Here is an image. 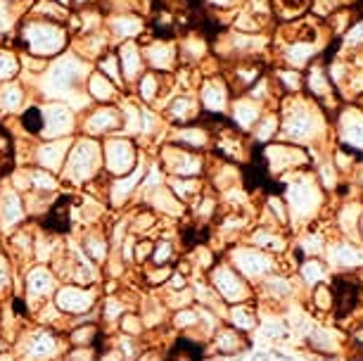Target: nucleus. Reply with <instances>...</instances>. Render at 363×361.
<instances>
[{
    "label": "nucleus",
    "mask_w": 363,
    "mask_h": 361,
    "mask_svg": "<svg viewBox=\"0 0 363 361\" xmlns=\"http://www.w3.org/2000/svg\"><path fill=\"white\" fill-rule=\"evenodd\" d=\"M273 81H276L287 95H297V93H301V88H304V72L290 70V67H278Z\"/></svg>",
    "instance_id": "79ce46f5"
},
{
    "label": "nucleus",
    "mask_w": 363,
    "mask_h": 361,
    "mask_svg": "<svg viewBox=\"0 0 363 361\" xmlns=\"http://www.w3.org/2000/svg\"><path fill=\"white\" fill-rule=\"evenodd\" d=\"M359 45H363V19H361V22H356L354 26H349V31L345 36L347 50H356Z\"/></svg>",
    "instance_id": "6e6d98bb"
},
{
    "label": "nucleus",
    "mask_w": 363,
    "mask_h": 361,
    "mask_svg": "<svg viewBox=\"0 0 363 361\" xmlns=\"http://www.w3.org/2000/svg\"><path fill=\"white\" fill-rule=\"evenodd\" d=\"M337 128H340L342 143H345L347 148H352V150L363 148V110L361 107H347V110L340 114Z\"/></svg>",
    "instance_id": "bb28decb"
},
{
    "label": "nucleus",
    "mask_w": 363,
    "mask_h": 361,
    "mask_svg": "<svg viewBox=\"0 0 363 361\" xmlns=\"http://www.w3.org/2000/svg\"><path fill=\"white\" fill-rule=\"evenodd\" d=\"M174 243L169 238H162V240H155V248H152V255H150V262L155 267H169L174 262Z\"/></svg>",
    "instance_id": "de8ad7c7"
},
{
    "label": "nucleus",
    "mask_w": 363,
    "mask_h": 361,
    "mask_svg": "<svg viewBox=\"0 0 363 361\" xmlns=\"http://www.w3.org/2000/svg\"><path fill=\"white\" fill-rule=\"evenodd\" d=\"M301 162H306V155L294 143H273V145L266 148V165L273 174L290 172Z\"/></svg>",
    "instance_id": "412c9836"
},
{
    "label": "nucleus",
    "mask_w": 363,
    "mask_h": 361,
    "mask_svg": "<svg viewBox=\"0 0 363 361\" xmlns=\"http://www.w3.org/2000/svg\"><path fill=\"white\" fill-rule=\"evenodd\" d=\"M124 121H121L119 102L116 105H91L81 117V124L77 131L81 135H91V138H107L121 131Z\"/></svg>",
    "instance_id": "0eeeda50"
},
{
    "label": "nucleus",
    "mask_w": 363,
    "mask_h": 361,
    "mask_svg": "<svg viewBox=\"0 0 363 361\" xmlns=\"http://www.w3.org/2000/svg\"><path fill=\"white\" fill-rule=\"evenodd\" d=\"M152 248H155V240H150V238H143L140 243H135L133 248V257L138 264H145L150 262V255H152Z\"/></svg>",
    "instance_id": "13d9d810"
},
{
    "label": "nucleus",
    "mask_w": 363,
    "mask_h": 361,
    "mask_svg": "<svg viewBox=\"0 0 363 361\" xmlns=\"http://www.w3.org/2000/svg\"><path fill=\"white\" fill-rule=\"evenodd\" d=\"M12 167H15V138L8 126L0 124V179L12 174Z\"/></svg>",
    "instance_id": "ea45409f"
},
{
    "label": "nucleus",
    "mask_w": 363,
    "mask_h": 361,
    "mask_svg": "<svg viewBox=\"0 0 363 361\" xmlns=\"http://www.w3.org/2000/svg\"><path fill=\"white\" fill-rule=\"evenodd\" d=\"M162 114L167 117V121H174L171 126H181V124H193L195 119H200L202 107L193 93H176L162 107Z\"/></svg>",
    "instance_id": "a211bd4d"
},
{
    "label": "nucleus",
    "mask_w": 363,
    "mask_h": 361,
    "mask_svg": "<svg viewBox=\"0 0 363 361\" xmlns=\"http://www.w3.org/2000/svg\"><path fill=\"white\" fill-rule=\"evenodd\" d=\"M145 200L150 204V209H155V212H162V214H167V216H174V214H181L183 212V202H178L176 195L171 193L167 186H160V188H155V190H147Z\"/></svg>",
    "instance_id": "2f4dec72"
},
{
    "label": "nucleus",
    "mask_w": 363,
    "mask_h": 361,
    "mask_svg": "<svg viewBox=\"0 0 363 361\" xmlns=\"http://www.w3.org/2000/svg\"><path fill=\"white\" fill-rule=\"evenodd\" d=\"M102 172H105L102 169V140L91 138V135H74L60 176L72 186H84V183H93L98 176H102Z\"/></svg>",
    "instance_id": "7ed1b4c3"
},
{
    "label": "nucleus",
    "mask_w": 363,
    "mask_h": 361,
    "mask_svg": "<svg viewBox=\"0 0 363 361\" xmlns=\"http://www.w3.org/2000/svg\"><path fill=\"white\" fill-rule=\"evenodd\" d=\"M19 74H22V67H19L17 50L0 45V86L8 84V81H15Z\"/></svg>",
    "instance_id": "a19ab883"
},
{
    "label": "nucleus",
    "mask_w": 363,
    "mask_h": 361,
    "mask_svg": "<svg viewBox=\"0 0 363 361\" xmlns=\"http://www.w3.org/2000/svg\"><path fill=\"white\" fill-rule=\"evenodd\" d=\"M31 3H15V0H0V40H10L15 36L22 17L29 12Z\"/></svg>",
    "instance_id": "7c9ffc66"
},
{
    "label": "nucleus",
    "mask_w": 363,
    "mask_h": 361,
    "mask_svg": "<svg viewBox=\"0 0 363 361\" xmlns=\"http://www.w3.org/2000/svg\"><path fill=\"white\" fill-rule=\"evenodd\" d=\"M26 221L24 197L17 193L15 188H8L0 193V231L3 233H12Z\"/></svg>",
    "instance_id": "6ab92c4d"
},
{
    "label": "nucleus",
    "mask_w": 363,
    "mask_h": 361,
    "mask_svg": "<svg viewBox=\"0 0 363 361\" xmlns=\"http://www.w3.org/2000/svg\"><path fill=\"white\" fill-rule=\"evenodd\" d=\"M230 321H233V328L240 331V333H247L257 326V316L255 311L247 309V306H233L230 309Z\"/></svg>",
    "instance_id": "8fccbe9b"
},
{
    "label": "nucleus",
    "mask_w": 363,
    "mask_h": 361,
    "mask_svg": "<svg viewBox=\"0 0 363 361\" xmlns=\"http://www.w3.org/2000/svg\"><path fill=\"white\" fill-rule=\"evenodd\" d=\"M116 57H119V70L121 79H124L126 93L135 86V81L145 72V60H143V48L138 40H124V43L114 45Z\"/></svg>",
    "instance_id": "2eb2a0df"
},
{
    "label": "nucleus",
    "mask_w": 363,
    "mask_h": 361,
    "mask_svg": "<svg viewBox=\"0 0 363 361\" xmlns=\"http://www.w3.org/2000/svg\"><path fill=\"white\" fill-rule=\"evenodd\" d=\"M119 326H121V333H124V335H133V338H138L143 333V328H145V326H143L140 314H124V316H121Z\"/></svg>",
    "instance_id": "603ef678"
},
{
    "label": "nucleus",
    "mask_w": 363,
    "mask_h": 361,
    "mask_svg": "<svg viewBox=\"0 0 363 361\" xmlns=\"http://www.w3.org/2000/svg\"><path fill=\"white\" fill-rule=\"evenodd\" d=\"M29 176H31V190H43V193H57L60 181L57 176L45 172L40 167H29Z\"/></svg>",
    "instance_id": "49530a36"
},
{
    "label": "nucleus",
    "mask_w": 363,
    "mask_h": 361,
    "mask_svg": "<svg viewBox=\"0 0 363 361\" xmlns=\"http://www.w3.org/2000/svg\"><path fill=\"white\" fill-rule=\"evenodd\" d=\"M304 86H309L313 100H323L333 93V84H330V77H328V70L318 62L311 65L309 72L304 74Z\"/></svg>",
    "instance_id": "f704fd0d"
},
{
    "label": "nucleus",
    "mask_w": 363,
    "mask_h": 361,
    "mask_svg": "<svg viewBox=\"0 0 363 361\" xmlns=\"http://www.w3.org/2000/svg\"><path fill=\"white\" fill-rule=\"evenodd\" d=\"M197 102H200L204 114H214V117H218V114L228 112L230 88L225 84V79L218 77V74H209V77L200 84V88H197Z\"/></svg>",
    "instance_id": "9d476101"
},
{
    "label": "nucleus",
    "mask_w": 363,
    "mask_h": 361,
    "mask_svg": "<svg viewBox=\"0 0 363 361\" xmlns=\"http://www.w3.org/2000/svg\"><path fill=\"white\" fill-rule=\"evenodd\" d=\"M57 290V276L45 264H36L26 271V302H45Z\"/></svg>",
    "instance_id": "aec40b11"
},
{
    "label": "nucleus",
    "mask_w": 363,
    "mask_h": 361,
    "mask_svg": "<svg viewBox=\"0 0 363 361\" xmlns=\"http://www.w3.org/2000/svg\"><path fill=\"white\" fill-rule=\"evenodd\" d=\"M143 48L145 70L160 74H174L178 70V45L169 38H155L152 33L145 40H138Z\"/></svg>",
    "instance_id": "6e6552de"
},
{
    "label": "nucleus",
    "mask_w": 363,
    "mask_h": 361,
    "mask_svg": "<svg viewBox=\"0 0 363 361\" xmlns=\"http://www.w3.org/2000/svg\"><path fill=\"white\" fill-rule=\"evenodd\" d=\"M171 267H155L152 271H145V283L147 285H162L171 278Z\"/></svg>",
    "instance_id": "4d7b16f0"
},
{
    "label": "nucleus",
    "mask_w": 363,
    "mask_h": 361,
    "mask_svg": "<svg viewBox=\"0 0 363 361\" xmlns=\"http://www.w3.org/2000/svg\"><path fill=\"white\" fill-rule=\"evenodd\" d=\"M160 167L164 174L178 176V179H188V176H200L204 172V157L195 150L181 148L176 143H164L160 148Z\"/></svg>",
    "instance_id": "39448f33"
},
{
    "label": "nucleus",
    "mask_w": 363,
    "mask_h": 361,
    "mask_svg": "<svg viewBox=\"0 0 363 361\" xmlns=\"http://www.w3.org/2000/svg\"><path fill=\"white\" fill-rule=\"evenodd\" d=\"M126 314V304L119 302L116 297H107L105 299V321H116V318H121Z\"/></svg>",
    "instance_id": "5fc2aeb1"
},
{
    "label": "nucleus",
    "mask_w": 363,
    "mask_h": 361,
    "mask_svg": "<svg viewBox=\"0 0 363 361\" xmlns=\"http://www.w3.org/2000/svg\"><path fill=\"white\" fill-rule=\"evenodd\" d=\"M167 188L176 195L178 202L183 204H193L197 200V195L202 193V183L197 176H188V179H178V176H169Z\"/></svg>",
    "instance_id": "72a5a7b5"
},
{
    "label": "nucleus",
    "mask_w": 363,
    "mask_h": 361,
    "mask_svg": "<svg viewBox=\"0 0 363 361\" xmlns=\"http://www.w3.org/2000/svg\"><path fill=\"white\" fill-rule=\"evenodd\" d=\"M245 333H240L235 328H225L216 335V352L221 354H238L247 347V340L242 338Z\"/></svg>",
    "instance_id": "c03bdc74"
},
{
    "label": "nucleus",
    "mask_w": 363,
    "mask_h": 361,
    "mask_svg": "<svg viewBox=\"0 0 363 361\" xmlns=\"http://www.w3.org/2000/svg\"><path fill=\"white\" fill-rule=\"evenodd\" d=\"M95 292L86 285H65L55 292V306L62 311L65 316H84L86 311L93 309L95 304Z\"/></svg>",
    "instance_id": "f8f14e48"
},
{
    "label": "nucleus",
    "mask_w": 363,
    "mask_h": 361,
    "mask_svg": "<svg viewBox=\"0 0 363 361\" xmlns=\"http://www.w3.org/2000/svg\"><path fill=\"white\" fill-rule=\"evenodd\" d=\"M29 15L50 19V22H57V24H67L72 10L65 8V5H60V3H55V0H31Z\"/></svg>",
    "instance_id": "e433bc0d"
},
{
    "label": "nucleus",
    "mask_w": 363,
    "mask_h": 361,
    "mask_svg": "<svg viewBox=\"0 0 363 361\" xmlns=\"http://www.w3.org/2000/svg\"><path fill=\"white\" fill-rule=\"evenodd\" d=\"M100 361H126V359L121 357V354L116 352V350H109V352L102 354V359H100Z\"/></svg>",
    "instance_id": "680f3d73"
},
{
    "label": "nucleus",
    "mask_w": 363,
    "mask_h": 361,
    "mask_svg": "<svg viewBox=\"0 0 363 361\" xmlns=\"http://www.w3.org/2000/svg\"><path fill=\"white\" fill-rule=\"evenodd\" d=\"M12 288V264L10 257L0 252V295H5Z\"/></svg>",
    "instance_id": "864d4df0"
},
{
    "label": "nucleus",
    "mask_w": 363,
    "mask_h": 361,
    "mask_svg": "<svg viewBox=\"0 0 363 361\" xmlns=\"http://www.w3.org/2000/svg\"><path fill=\"white\" fill-rule=\"evenodd\" d=\"M278 128H280V117L278 112L273 110H264V114L259 117L257 126L252 128V135H255L257 143H271L273 138L278 135Z\"/></svg>",
    "instance_id": "58836bf2"
},
{
    "label": "nucleus",
    "mask_w": 363,
    "mask_h": 361,
    "mask_svg": "<svg viewBox=\"0 0 363 361\" xmlns=\"http://www.w3.org/2000/svg\"><path fill=\"white\" fill-rule=\"evenodd\" d=\"M230 262H233V269H235L240 276H247V278H259L273 269L271 257L252 248H235L233 250Z\"/></svg>",
    "instance_id": "f3484780"
},
{
    "label": "nucleus",
    "mask_w": 363,
    "mask_h": 361,
    "mask_svg": "<svg viewBox=\"0 0 363 361\" xmlns=\"http://www.w3.org/2000/svg\"><path fill=\"white\" fill-rule=\"evenodd\" d=\"M209 52V45L200 33L190 31L178 40V67H195L200 65Z\"/></svg>",
    "instance_id": "c756f323"
},
{
    "label": "nucleus",
    "mask_w": 363,
    "mask_h": 361,
    "mask_svg": "<svg viewBox=\"0 0 363 361\" xmlns=\"http://www.w3.org/2000/svg\"><path fill=\"white\" fill-rule=\"evenodd\" d=\"M12 43L17 45V52H29V55L55 60L69 50L72 36L67 31V24H57L26 12L17 26L15 36H12Z\"/></svg>",
    "instance_id": "f257e3e1"
},
{
    "label": "nucleus",
    "mask_w": 363,
    "mask_h": 361,
    "mask_svg": "<svg viewBox=\"0 0 363 361\" xmlns=\"http://www.w3.org/2000/svg\"><path fill=\"white\" fill-rule=\"evenodd\" d=\"M0 350H3V343H0Z\"/></svg>",
    "instance_id": "69168bd1"
},
{
    "label": "nucleus",
    "mask_w": 363,
    "mask_h": 361,
    "mask_svg": "<svg viewBox=\"0 0 363 361\" xmlns=\"http://www.w3.org/2000/svg\"><path fill=\"white\" fill-rule=\"evenodd\" d=\"M17 117H19V126H22V131L26 135L40 138V133H43V110H40V102H29Z\"/></svg>",
    "instance_id": "4c0bfd02"
},
{
    "label": "nucleus",
    "mask_w": 363,
    "mask_h": 361,
    "mask_svg": "<svg viewBox=\"0 0 363 361\" xmlns=\"http://www.w3.org/2000/svg\"><path fill=\"white\" fill-rule=\"evenodd\" d=\"M230 124L238 128L240 133H250L257 126L259 117L264 114V105L257 100H252L250 95H238L235 100H230Z\"/></svg>",
    "instance_id": "4be33fe9"
},
{
    "label": "nucleus",
    "mask_w": 363,
    "mask_h": 361,
    "mask_svg": "<svg viewBox=\"0 0 363 361\" xmlns=\"http://www.w3.org/2000/svg\"><path fill=\"white\" fill-rule=\"evenodd\" d=\"M313 195H318V186L313 183L311 179H301V181H294L290 186V195H287V209L292 214H311L313 212Z\"/></svg>",
    "instance_id": "a878e982"
},
{
    "label": "nucleus",
    "mask_w": 363,
    "mask_h": 361,
    "mask_svg": "<svg viewBox=\"0 0 363 361\" xmlns=\"http://www.w3.org/2000/svg\"><path fill=\"white\" fill-rule=\"evenodd\" d=\"M69 216H72V197L69 195H60L57 200L50 204V209L43 214V228L48 233L60 235L69 231Z\"/></svg>",
    "instance_id": "c85d7f7f"
},
{
    "label": "nucleus",
    "mask_w": 363,
    "mask_h": 361,
    "mask_svg": "<svg viewBox=\"0 0 363 361\" xmlns=\"http://www.w3.org/2000/svg\"><path fill=\"white\" fill-rule=\"evenodd\" d=\"M86 93H88V98L93 100V105L95 102H98V105H116V102L126 95L114 81H109L105 74H100L95 67L86 79Z\"/></svg>",
    "instance_id": "b1692460"
},
{
    "label": "nucleus",
    "mask_w": 363,
    "mask_h": 361,
    "mask_svg": "<svg viewBox=\"0 0 363 361\" xmlns=\"http://www.w3.org/2000/svg\"><path fill=\"white\" fill-rule=\"evenodd\" d=\"M140 148L128 135H107L102 140V169L107 176H126L140 162Z\"/></svg>",
    "instance_id": "20e7f679"
},
{
    "label": "nucleus",
    "mask_w": 363,
    "mask_h": 361,
    "mask_svg": "<svg viewBox=\"0 0 363 361\" xmlns=\"http://www.w3.org/2000/svg\"><path fill=\"white\" fill-rule=\"evenodd\" d=\"M0 361H15V359L8 357V354H0Z\"/></svg>",
    "instance_id": "e2e57ef3"
},
{
    "label": "nucleus",
    "mask_w": 363,
    "mask_h": 361,
    "mask_svg": "<svg viewBox=\"0 0 363 361\" xmlns=\"http://www.w3.org/2000/svg\"><path fill=\"white\" fill-rule=\"evenodd\" d=\"M204 357V345L200 340H193L190 335H183L169 347L164 361H200Z\"/></svg>",
    "instance_id": "473e14b6"
},
{
    "label": "nucleus",
    "mask_w": 363,
    "mask_h": 361,
    "mask_svg": "<svg viewBox=\"0 0 363 361\" xmlns=\"http://www.w3.org/2000/svg\"><path fill=\"white\" fill-rule=\"evenodd\" d=\"M190 299H193V297H190V290H186V292H183V297H181V304H188ZM167 304L178 306V299H176V297H167Z\"/></svg>",
    "instance_id": "052dcab7"
},
{
    "label": "nucleus",
    "mask_w": 363,
    "mask_h": 361,
    "mask_svg": "<svg viewBox=\"0 0 363 361\" xmlns=\"http://www.w3.org/2000/svg\"><path fill=\"white\" fill-rule=\"evenodd\" d=\"M98 326H93V323H88V326H79V328H74L69 335H67V340L74 345V347H91L98 343Z\"/></svg>",
    "instance_id": "09e8293b"
},
{
    "label": "nucleus",
    "mask_w": 363,
    "mask_h": 361,
    "mask_svg": "<svg viewBox=\"0 0 363 361\" xmlns=\"http://www.w3.org/2000/svg\"><path fill=\"white\" fill-rule=\"evenodd\" d=\"M320 52V40H283L280 43V60L290 70H304Z\"/></svg>",
    "instance_id": "5701e85b"
},
{
    "label": "nucleus",
    "mask_w": 363,
    "mask_h": 361,
    "mask_svg": "<svg viewBox=\"0 0 363 361\" xmlns=\"http://www.w3.org/2000/svg\"><path fill=\"white\" fill-rule=\"evenodd\" d=\"M81 245H84V255L91 257V262H107L109 240H107V235L100 231V226H91V231L84 233Z\"/></svg>",
    "instance_id": "c9c22d12"
},
{
    "label": "nucleus",
    "mask_w": 363,
    "mask_h": 361,
    "mask_svg": "<svg viewBox=\"0 0 363 361\" xmlns=\"http://www.w3.org/2000/svg\"><path fill=\"white\" fill-rule=\"evenodd\" d=\"M15 3H31V0H15Z\"/></svg>",
    "instance_id": "0e129e2a"
},
{
    "label": "nucleus",
    "mask_w": 363,
    "mask_h": 361,
    "mask_svg": "<svg viewBox=\"0 0 363 361\" xmlns=\"http://www.w3.org/2000/svg\"><path fill=\"white\" fill-rule=\"evenodd\" d=\"M116 352H119L126 361H131L140 354V345L133 335H124V333H121V335L116 338Z\"/></svg>",
    "instance_id": "3c124183"
},
{
    "label": "nucleus",
    "mask_w": 363,
    "mask_h": 361,
    "mask_svg": "<svg viewBox=\"0 0 363 361\" xmlns=\"http://www.w3.org/2000/svg\"><path fill=\"white\" fill-rule=\"evenodd\" d=\"M147 165H150V162H145V155H140L138 167H135L131 174L116 176V179L109 181L107 200L112 202V207H121V204H124L128 197H131L135 190L140 188V181H143V176H145V172H147Z\"/></svg>",
    "instance_id": "dca6fc26"
},
{
    "label": "nucleus",
    "mask_w": 363,
    "mask_h": 361,
    "mask_svg": "<svg viewBox=\"0 0 363 361\" xmlns=\"http://www.w3.org/2000/svg\"><path fill=\"white\" fill-rule=\"evenodd\" d=\"M126 221H128V231H131V233H143V235H147L150 231L160 226V219H157V212H152V209H150V207L138 209L133 219H126Z\"/></svg>",
    "instance_id": "a18cd8bd"
},
{
    "label": "nucleus",
    "mask_w": 363,
    "mask_h": 361,
    "mask_svg": "<svg viewBox=\"0 0 363 361\" xmlns=\"http://www.w3.org/2000/svg\"><path fill=\"white\" fill-rule=\"evenodd\" d=\"M57 354H60V343L52 331H33L22 338L19 357L24 361H50Z\"/></svg>",
    "instance_id": "4468645a"
},
{
    "label": "nucleus",
    "mask_w": 363,
    "mask_h": 361,
    "mask_svg": "<svg viewBox=\"0 0 363 361\" xmlns=\"http://www.w3.org/2000/svg\"><path fill=\"white\" fill-rule=\"evenodd\" d=\"M211 283H214V290L218 292V297L225 299V302H240V299L250 297L247 283H245L242 276L233 267H228V264H214V267H211Z\"/></svg>",
    "instance_id": "ddd939ff"
},
{
    "label": "nucleus",
    "mask_w": 363,
    "mask_h": 361,
    "mask_svg": "<svg viewBox=\"0 0 363 361\" xmlns=\"http://www.w3.org/2000/svg\"><path fill=\"white\" fill-rule=\"evenodd\" d=\"M204 3L209 5V8H216V10H233V12H238L235 10V5H240V0H204Z\"/></svg>",
    "instance_id": "bf43d9fd"
},
{
    "label": "nucleus",
    "mask_w": 363,
    "mask_h": 361,
    "mask_svg": "<svg viewBox=\"0 0 363 361\" xmlns=\"http://www.w3.org/2000/svg\"><path fill=\"white\" fill-rule=\"evenodd\" d=\"M95 70H98L100 74H105V77H107L109 81H114V84L126 93L124 79H121V70H119V57H116V50H114V48H109L105 55H102V57L98 60V62H95Z\"/></svg>",
    "instance_id": "37998d69"
},
{
    "label": "nucleus",
    "mask_w": 363,
    "mask_h": 361,
    "mask_svg": "<svg viewBox=\"0 0 363 361\" xmlns=\"http://www.w3.org/2000/svg\"><path fill=\"white\" fill-rule=\"evenodd\" d=\"M169 143H176L181 148L195 150L200 152L211 143V131L204 124H181V126H171L169 131Z\"/></svg>",
    "instance_id": "393cba45"
},
{
    "label": "nucleus",
    "mask_w": 363,
    "mask_h": 361,
    "mask_svg": "<svg viewBox=\"0 0 363 361\" xmlns=\"http://www.w3.org/2000/svg\"><path fill=\"white\" fill-rule=\"evenodd\" d=\"M40 110H43V133H40L43 140L72 138V135H77L79 114L67 102L45 100L40 102Z\"/></svg>",
    "instance_id": "423d86ee"
},
{
    "label": "nucleus",
    "mask_w": 363,
    "mask_h": 361,
    "mask_svg": "<svg viewBox=\"0 0 363 361\" xmlns=\"http://www.w3.org/2000/svg\"><path fill=\"white\" fill-rule=\"evenodd\" d=\"M26 98H29V88H26L19 77L15 81L0 86V117H15L26 107Z\"/></svg>",
    "instance_id": "cd10ccee"
},
{
    "label": "nucleus",
    "mask_w": 363,
    "mask_h": 361,
    "mask_svg": "<svg viewBox=\"0 0 363 361\" xmlns=\"http://www.w3.org/2000/svg\"><path fill=\"white\" fill-rule=\"evenodd\" d=\"M72 143H74V135L72 138L43 140V143H38V145H33V150H31L33 167H40V169H45V172L60 176V172H62V167L67 162V155H69Z\"/></svg>",
    "instance_id": "9b49d317"
},
{
    "label": "nucleus",
    "mask_w": 363,
    "mask_h": 361,
    "mask_svg": "<svg viewBox=\"0 0 363 361\" xmlns=\"http://www.w3.org/2000/svg\"><path fill=\"white\" fill-rule=\"evenodd\" d=\"M280 128L278 135L294 145H304L306 140H313L318 131H323V112H320L318 102L304 95H287L280 105Z\"/></svg>",
    "instance_id": "f03ea898"
},
{
    "label": "nucleus",
    "mask_w": 363,
    "mask_h": 361,
    "mask_svg": "<svg viewBox=\"0 0 363 361\" xmlns=\"http://www.w3.org/2000/svg\"><path fill=\"white\" fill-rule=\"evenodd\" d=\"M105 31L109 33L112 43L119 45L124 40H138L147 31V22L135 10L112 12V15H105Z\"/></svg>",
    "instance_id": "1a4fd4ad"
}]
</instances>
